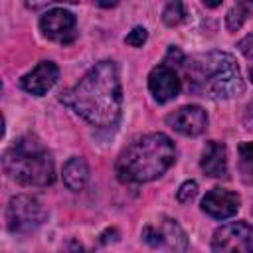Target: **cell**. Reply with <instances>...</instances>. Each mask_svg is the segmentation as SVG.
<instances>
[{
	"instance_id": "obj_16",
	"label": "cell",
	"mask_w": 253,
	"mask_h": 253,
	"mask_svg": "<svg viewBox=\"0 0 253 253\" xmlns=\"http://www.w3.org/2000/svg\"><path fill=\"white\" fill-rule=\"evenodd\" d=\"M184 18H186V12L182 2H170L162 12V20L166 26H178L180 22H184Z\"/></svg>"
},
{
	"instance_id": "obj_1",
	"label": "cell",
	"mask_w": 253,
	"mask_h": 253,
	"mask_svg": "<svg viewBox=\"0 0 253 253\" xmlns=\"http://www.w3.org/2000/svg\"><path fill=\"white\" fill-rule=\"evenodd\" d=\"M121 101L119 71L109 59L99 61L75 87L61 93V103L93 126H113L121 117Z\"/></svg>"
},
{
	"instance_id": "obj_17",
	"label": "cell",
	"mask_w": 253,
	"mask_h": 253,
	"mask_svg": "<svg viewBox=\"0 0 253 253\" xmlns=\"http://www.w3.org/2000/svg\"><path fill=\"white\" fill-rule=\"evenodd\" d=\"M196 194H198V184H196L194 180H186V182L178 188L176 198H178V202L188 204L190 200H194V198H196Z\"/></svg>"
},
{
	"instance_id": "obj_13",
	"label": "cell",
	"mask_w": 253,
	"mask_h": 253,
	"mask_svg": "<svg viewBox=\"0 0 253 253\" xmlns=\"http://www.w3.org/2000/svg\"><path fill=\"white\" fill-rule=\"evenodd\" d=\"M89 180V168H87V162L79 156H73L65 162L63 166V184L73 190V192H79L83 190V186L87 184Z\"/></svg>"
},
{
	"instance_id": "obj_2",
	"label": "cell",
	"mask_w": 253,
	"mask_h": 253,
	"mask_svg": "<svg viewBox=\"0 0 253 253\" xmlns=\"http://www.w3.org/2000/svg\"><path fill=\"white\" fill-rule=\"evenodd\" d=\"M176 160L174 142L162 132L134 138L117 158L115 172L121 182L142 184L162 176Z\"/></svg>"
},
{
	"instance_id": "obj_11",
	"label": "cell",
	"mask_w": 253,
	"mask_h": 253,
	"mask_svg": "<svg viewBox=\"0 0 253 253\" xmlns=\"http://www.w3.org/2000/svg\"><path fill=\"white\" fill-rule=\"evenodd\" d=\"M59 69L53 61H40L30 73H26L20 79V85L24 91L32 95H45L57 81Z\"/></svg>"
},
{
	"instance_id": "obj_3",
	"label": "cell",
	"mask_w": 253,
	"mask_h": 253,
	"mask_svg": "<svg viewBox=\"0 0 253 253\" xmlns=\"http://www.w3.org/2000/svg\"><path fill=\"white\" fill-rule=\"evenodd\" d=\"M190 89L211 99H231L245 91L239 65L231 53L208 51L184 63Z\"/></svg>"
},
{
	"instance_id": "obj_7",
	"label": "cell",
	"mask_w": 253,
	"mask_h": 253,
	"mask_svg": "<svg viewBox=\"0 0 253 253\" xmlns=\"http://www.w3.org/2000/svg\"><path fill=\"white\" fill-rule=\"evenodd\" d=\"M75 16L65 10V8H51L40 18V30L47 40L59 42V43H69L75 40Z\"/></svg>"
},
{
	"instance_id": "obj_6",
	"label": "cell",
	"mask_w": 253,
	"mask_h": 253,
	"mask_svg": "<svg viewBox=\"0 0 253 253\" xmlns=\"http://www.w3.org/2000/svg\"><path fill=\"white\" fill-rule=\"evenodd\" d=\"M213 253H253V225L231 221L215 229L211 237Z\"/></svg>"
},
{
	"instance_id": "obj_9",
	"label": "cell",
	"mask_w": 253,
	"mask_h": 253,
	"mask_svg": "<svg viewBox=\"0 0 253 253\" xmlns=\"http://www.w3.org/2000/svg\"><path fill=\"white\" fill-rule=\"evenodd\" d=\"M180 87H182V83H180L176 71L166 63L156 65L148 75V89L158 103H168V101L176 99L180 93Z\"/></svg>"
},
{
	"instance_id": "obj_18",
	"label": "cell",
	"mask_w": 253,
	"mask_h": 253,
	"mask_svg": "<svg viewBox=\"0 0 253 253\" xmlns=\"http://www.w3.org/2000/svg\"><path fill=\"white\" fill-rule=\"evenodd\" d=\"M146 30L142 28V26H136V28H132V32L125 38V42L128 43V45H132V47H140L144 42H146Z\"/></svg>"
},
{
	"instance_id": "obj_4",
	"label": "cell",
	"mask_w": 253,
	"mask_h": 253,
	"mask_svg": "<svg viewBox=\"0 0 253 253\" xmlns=\"http://www.w3.org/2000/svg\"><path fill=\"white\" fill-rule=\"evenodd\" d=\"M2 166L4 172L22 186L43 188L55 180L51 154L34 136L18 138L4 152Z\"/></svg>"
},
{
	"instance_id": "obj_19",
	"label": "cell",
	"mask_w": 253,
	"mask_h": 253,
	"mask_svg": "<svg viewBox=\"0 0 253 253\" xmlns=\"http://www.w3.org/2000/svg\"><path fill=\"white\" fill-rule=\"evenodd\" d=\"M239 156H241L243 166L253 168V142H243V144H239Z\"/></svg>"
},
{
	"instance_id": "obj_5",
	"label": "cell",
	"mask_w": 253,
	"mask_h": 253,
	"mask_svg": "<svg viewBox=\"0 0 253 253\" xmlns=\"http://www.w3.org/2000/svg\"><path fill=\"white\" fill-rule=\"evenodd\" d=\"M45 219L43 206L32 196H14L6 208V225L12 233H32Z\"/></svg>"
},
{
	"instance_id": "obj_15",
	"label": "cell",
	"mask_w": 253,
	"mask_h": 253,
	"mask_svg": "<svg viewBox=\"0 0 253 253\" xmlns=\"http://www.w3.org/2000/svg\"><path fill=\"white\" fill-rule=\"evenodd\" d=\"M251 10H253V2H237V4H233L231 10H229L227 16H225V26H227V30H231V32L239 30V28L243 26V22L247 20V16H249Z\"/></svg>"
},
{
	"instance_id": "obj_12",
	"label": "cell",
	"mask_w": 253,
	"mask_h": 253,
	"mask_svg": "<svg viewBox=\"0 0 253 253\" xmlns=\"http://www.w3.org/2000/svg\"><path fill=\"white\" fill-rule=\"evenodd\" d=\"M200 168L204 170V174H208L211 178L227 176V150H225V144H221L217 140L206 142L204 152H202V160H200Z\"/></svg>"
},
{
	"instance_id": "obj_14",
	"label": "cell",
	"mask_w": 253,
	"mask_h": 253,
	"mask_svg": "<svg viewBox=\"0 0 253 253\" xmlns=\"http://www.w3.org/2000/svg\"><path fill=\"white\" fill-rule=\"evenodd\" d=\"M160 237H162V245H168L170 249L182 253L188 247V237L184 233V229L174 221V219H162L156 225Z\"/></svg>"
},
{
	"instance_id": "obj_8",
	"label": "cell",
	"mask_w": 253,
	"mask_h": 253,
	"mask_svg": "<svg viewBox=\"0 0 253 253\" xmlns=\"http://www.w3.org/2000/svg\"><path fill=\"white\" fill-rule=\"evenodd\" d=\"M166 125L184 136H198L208 126V115L198 105H184L166 117Z\"/></svg>"
},
{
	"instance_id": "obj_21",
	"label": "cell",
	"mask_w": 253,
	"mask_h": 253,
	"mask_svg": "<svg viewBox=\"0 0 253 253\" xmlns=\"http://www.w3.org/2000/svg\"><path fill=\"white\" fill-rule=\"evenodd\" d=\"M249 75H251V79H253V63H251V67H249Z\"/></svg>"
},
{
	"instance_id": "obj_10",
	"label": "cell",
	"mask_w": 253,
	"mask_h": 253,
	"mask_svg": "<svg viewBox=\"0 0 253 253\" xmlns=\"http://www.w3.org/2000/svg\"><path fill=\"white\" fill-rule=\"evenodd\" d=\"M239 204H241V198L235 192L213 188L202 198V211L215 219H227L237 213Z\"/></svg>"
},
{
	"instance_id": "obj_20",
	"label": "cell",
	"mask_w": 253,
	"mask_h": 253,
	"mask_svg": "<svg viewBox=\"0 0 253 253\" xmlns=\"http://www.w3.org/2000/svg\"><path fill=\"white\" fill-rule=\"evenodd\" d=\"M239 49L245 53V55H253V34H249L247 38H243L239 42Z\"/></svg>"
}]
</instances>
